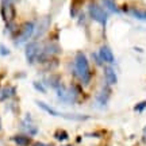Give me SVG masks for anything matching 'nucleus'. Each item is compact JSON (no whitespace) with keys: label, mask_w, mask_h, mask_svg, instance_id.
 Returning <instances> with one entry per match:
<instances>
[{"label":"nucleus","mask_w":146,"mask_h":146,"mask_svg":"<svg viewBox=\"0 0 146 146\" xmlns=\"http://www.w3.org/2000/svg\"><path fill=\"white\" fill-rule=\"evenodd\" d=\"M72 65V74L80 81V84L84 87L89 85L94 78V72L91 69V64L87 54L84 52H77L74 54Z\"/></svg>","instance_id":"obj_1"},{"label":"nucleus","mask_w":146,"mask_h":146,"mask_svg":"<svg viewBox=\"0 0 146 146\" xmlns=\"http://www.w3.org/2000/svg\"><path fill=\"white\" fill-rule=\"evenodd\" d=\"M35 27H36V23L34 21H27L25 23H22L21 26H19V30L16 33V35L14 36V42H15L16 46L26 45L31 39H34Z\"/></svg>","instance_id":"obj_2"},{"label":"nucleus","mask_w":146,"mask_h":146,"mask_svg":"<svg viewBox=\"0 0 146 146\" xmlns=\"http://www.w3.org/2000/svg\"><path fill=\"white\" fill-rule=\"evenodd\" d=\"M87 11H88L89 18L94 22H96L98 25H100V26L103 27V30H106L107 23H108V12L103 8V5L98 4L95 1H89L88 7H87Z\"/></svg>","instance_id":"obj_3"},{"label":"nucleus","mask_w":146,"mask_h":146,"mask_svg":"<svg viewBox=\"0 0 146 146\" xmlns=\"http://www.w3.org/2000/svg\"><path fill=\"white\" fill-rule=\"evenodd\" d=\"M42 52V43L38 39H31V41L25 45V57L29 65H34L38 61V57Z\"/></svg>","instance_id":"obj_4"},{"label":"nucleus","mask_w":146,"mask_h":146,"mask_svg":"<svg viewBox=\"0 0 146 146\" xmlns=\"http://www.w3.org/2000/svg\"><path fill=\"white\" fill-rule=\"evenodd\" d=\"M0 14H1V18H3L5 25L14 23L16 18L15 1H12V0H3L1 1V8H0Z\"/></svg>","instance_id":"obj_5"},{"label":"nucleus","mask_w":146,"mask_h":146,"mask_svg":"<svg viewBox=\"0 0 146 146\" xmlns=\"http://www.w3.org/2000/svg\"><path fill=\"white\" fill-rule=\"evenodd\" d=\"M111 95H112V89L110 85L104 83V85L100 88V91L98 92L96 98H95V103H96V107L104 110L107 108V106L110 103V99H111Z\"/></svg>","instance_id":"obj_6"},{"label":"nucleus","mask_w":146,"mask_h":146,"mask_svg":"<svg viewBox=\"0 0 146 146\" xmlns=\"http://www.w3.org/2000/svg\"><path fill=\"white\" fill-rule=\"evenodd\" d=\"M21 127H22V130H23V133L27 134V135H30L31 138L38 135V133H39V127L35 125V122L33 119L31 114H29V112H27V114L25 115V118L22 119Z\"/></svg>","instance_id":"obj_7"},{"label":"nucleus","mask_w":146,"mask_h":146,"mask_svg":"<svg viewBox=\"0 0 146 146\" xmlns=\"http://www.w3.org/2000/svg\"><path fill=\"white\" fill-rule=\"evenodd\" d=\"M98 53H99L102 61L104 62V65H112V66H114L115 64H116L115 54H114V52H112V49H111L108 45H106V43L104 45H102V46L99 47Z\"/></svg>","instance_id":"obj_8"},{"label":"nucleus","mask_w":146,"mask_h":146,"mask_svg":"<svg viewBox=\"0 0 146 146\" xmlns=\"http://www.w3.org/2000/svg\"><path fill=\"white\" fill-rule=\"evenodd\" d=\"M50 25H52V16L50 15H46L41 18V21L38 22V25L35 27V35H34V39H39L42 36L45 35L49 29H50Z\"/></svg>","instance_id":"obj_9"},{"label":"nucleus","mask_w":146,"mask_h":146,"mask_svg":"<svg viewBox=\"0 0 146 146\" xmlns=\"http://www.w3.org/2000/svg\"><path fill=\"white\" fill-rule=\"evenodd\" d=\"M103 77H104V83L110 87H114L118 84V73H116L112 65H104L103 66Z\"/></svg>","instance_id":"obj_10"},{"label":"nucleus","mask_w":146,"mask_h":146,"mask_svg":"<svg viewBox=\"0 0 146 146\" xmlns=\"http://www.w3.org/2000/svg\"><path fill=\"white\" fill-rule=\"evenodd\" d=\"M42 83L46 85L47 88H52V89H56L58 88V87H61L64 84L62 81V77H61V74H58V73H49V76H46V77L42 80Z\"/></svg>","instance_id":"obj_11"},{"label":"nucleus","mask_w":146,"mask_h":146,"mask_svg":"<svg viewBox=\"0 0 146 146\" xmlns=\"http://www.w3.org/2000/svg\"><path fill=\"white\" fill-rule=\"evenodd\" d=\"M35 104L38 106L43 112H46L47 115H50L53 118H61V115H62V111H58L57 108H54V107H52L50 104H47V103L42 102V100H35Z\"/></svg>","instance_id":"obj_12"},{"label":"nucleus","mask_w":146,"mask_h":146,"mask_svg":"<svg viewBox=\"0 0 146 146\" xmlns=\"http://www.w3.org/2000/svg\"><path fill=\"white\" fill-rule=\"evenodd\" d=\"M61 118L70 122H87L91 119V115L87 114H77V112H62Z\"/></svg>","instance_id":"obj_13"},{"label":"nucleus","mask_w":146,"mask_h":146,"mask_svg":"<svg viewBox=\"0 0 146 146\" xmlns=\"http://www.w3.org/2000/svg\"><path fill=\"white\" fill-rule=\"evenodd\" d=\"M11 141L16 146H31L33 138L30 135L25 134V133H21V134H15V135L11 137Z\"/></svg>","instance_id":"obj_14"},{"label":"nucleus","mask_w":146,"mask_h":146,"mask_svg":"<svg viewBox=\"0 0 146 146\" xmlns=\"http://www.w3.org/2000/svg\"><path fill=\"white\" fill-rule=\"evenodd\" d=\"M16 96V87L15 85H7L0 89V102H7V100L14 99Z\"/></svg>","instance_id":"obj_15"},{"label":"nucleus","mask_w":146,"mask_h":146,"mask_svg":"<svg viewBox=\"0 0 146 146\" xmlns=\"http://www.w3.org/2000/svg\"><path fill=\"white\" fill-rule=\"evenodd\" d=\"M125 12H127L129 15H131L134 19L137 21H142V22H146V10H141V8H135V7H123V10Z\"/></svg>","instance_id":"obj_16"},{"label":"nucleus","mask_w":146,"mask_h":146,"mask_svg":"<svg viewBox=\"0 0 146 146\" xmlns=\"http://www.w3.org/2000/svg\"><path fill=\"white\" fill-rule=\"evenodd\" d=\"M102 5L108 14H120L122 12V10L115 3V0H102Z\"/></svg>","instance_id":"obj_17"},{"label":"nucleus","mask_w":146,"mask_h":146,"mask_svg":"<svg viewBox=\"0 0 146 146\" xmlns=\"http://www.w3.org/2000/svg\"><path fill=\"white\" fill-rule=\"evenodd\" d=\"M53 138L57 142H61V143H66L69 141V133L65 129H57V130L53 133Z\"/></svg>","instance_id":"obj_18"},{"label":"nucleus","mask_w":146,"mask_h":146,"mask_svg":"<svg viewBox=\"0 0 146 146\" xmlns=\"http://www.w3.org/2000/svg\"><path fill=\"white\" fill-rule=\"evenodd\" d=\"M33 87H34V89H35L36 92H39V94H42V95L47 94V87L42 83V81H38V80L33 81Z\"/></svg>","instance_id":"obj_19"},{"label":"nucleus","mask_w":146,"mask_h":146,"mask_svg":"<svg viewBox=\"0 0 146 146\" xmlns=\"http://www.w3.org/2000/svg\"><path fill=\"white\" fill-rule=\"evenodd\" d=\"M133 111H134L135 114H142V112H145L146 111V100H141V102L135 103L134 107H133Z\"/></svg>","instance_id":"obj_20"},{"label":"nucleus","mask_w":146,"mask_h":146,"mask_svg":"<svg viewBox=\"0 0 146 146\" xmlns=\"http://www.w3.org/2000/svg\"><path fill=\"white\" fill-rule=\"evenodd\" d=\"M91 57H92V60H94V62H95V65L96 66H104V62L102 61V58H100V56H99V53L98 52H92L91 53Z\"/></svg>","instance_id":"obj_21"},{"label":"nucleus","mask_w":146,"mask_h":146,"mask_svg":"<svg viewBox=\"0 0 146 146\" xmlns=\"http://www.w3.org/2000/svg\"><path fill=\"white\" fill-rule=\"evenodd\" d=\"M10 54H11L10 47H7L4 43H0V56L1 57H8Z\"/></svg>","instance_id":"obj_22"},{"label":"nucleus","mask_w":146,"mask_h":146,"mask_svg":"<svg viewBox=\"0 0 146 146\" xmlns=\"http://www.w3.org/2000/svg\"><path fill=\"white\" fill-rule=\"evenodd\" d=\"M31 146H54V145L49 143V142H43V141H33Z\"/></svg>","instance_id":"obj_23"},{"label":"nucleus","mask_w":146,"mask_h":146,"mask_svg":"<svg viewBox=\"0 0 146 146\" xmlns=\"http://www.w3.org/2000/svg\"><path fill=\"white\" fill-rule=\"evenodd\" d=\"M142 141L146 143V126L142 129Z\"/></svg>","instance_id":"obj_24"},{"label":"nucleus","mask_w":146,"mask_h":146,"mask_svg":"<svg viewBox=\"0 0 146 146\" xmlns=\"http://www.w3.org/2000/svg\"><path fill=\"white\" fill-rule=\"evenodd\" d=\"M0 146H7V145H5V142L3 141V139H0Z\"/></svg>","instance_id":"obj_25"},{"label":"nucleus","mask_w":146,"mask_h":146,"mask_svg":"<svg viewBox=\"0 0 146 146\" xmlns=\"http://www.w3.org/2000/svg\"><path fill=\"white\" fill-rule=\"evenodd\" d=\"M61 146H73L72 143H61Z\"/></svg>","instance_id":"obj_26"},{"label":"nucleus","mask_w":146,"mask_h":146,"mask_svg":"<svg viewBox=\"0 0 146 146\" xmlns=\"http://www.w3.org/2000/svg\"><path fill=\"white\" fill-rule=\"evenodd\" d=\"M76 142H77V143H80V142H81V137H77V139H76Z\"/></svg>","instance_id":"obj_27"},{"label":"nucleus","mask_w":146,"mask_h":146,"mask_svg":"<svg viewBox=\"0 0 146 146\" xmlns=\"http://www.w3.org/2000/svg\"><path fill=\"white\" fill-rule=\"evenodd\" d=\"M0 131H1V123H0Z\"/></svg>","instance_id":"obj_28"},{"label":"nucleus","mask_w":146,"mask_h":146,"mask_svg":"<svg viewBox=\"0 0 146 146\" xmlns=\"http://www.w3.org/2000/svg\"><path fill=\"white\" fill-rule=\"evenodd\" d=\"M0 89H1V88H0Z\"/></svg>","instance_id":"obj_29"}]
</instances>
